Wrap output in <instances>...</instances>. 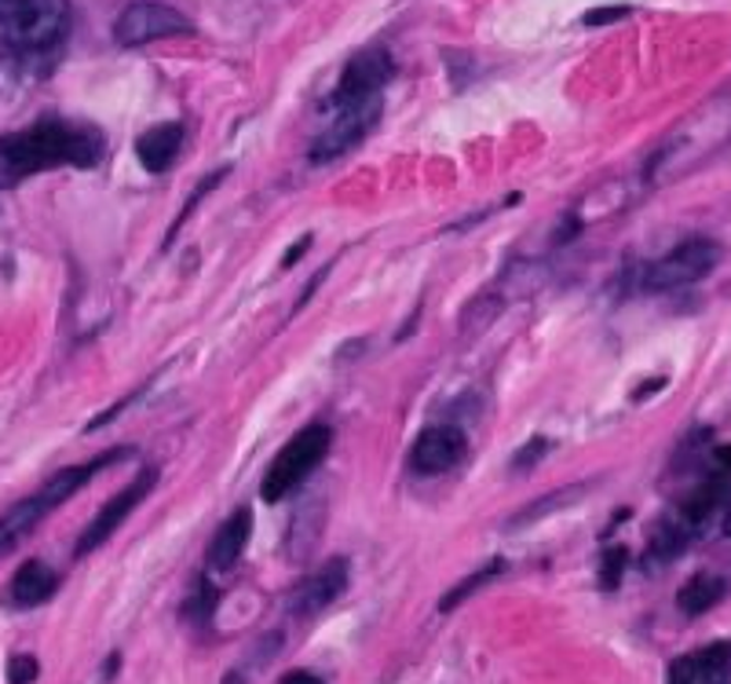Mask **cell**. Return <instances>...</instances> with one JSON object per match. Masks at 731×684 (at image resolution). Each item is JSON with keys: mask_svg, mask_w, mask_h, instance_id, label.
<instances>
[{"mask_svg": "<svg viewBox=\"0 0 731 684\" xmlns=\"http://www.w3.org/2000/svg\"><path fill=\"white\" fill-rule=\"evenodd\" d=\"M107 151V140L88 125H70L59 118H44L37 125L0 136V184H22V179L77 165L96 169Z\"/></svg>", "mask_w": 731, "mask_h": 684, "instance_id": "cell-1", "label": "cell"}, {"mask_svg": "<svg viewBox=\"0 0 731 684\" xmlns=\"http://www.w3.org/2000/svg\"><path fill=\"white\" fill-rule=\"evenodd\" d=\"M125 454H129V446H114V451L99 454L96 462L63 468V473H55L48 484L37 490V495H30V498H22L19 506H11L4 516H0V556L11 553V549H15L30 531H37V527L48 520L63 501H70L77 490L88 484V479H92L96 473H103V468H110L114 462H121Z\"/></svg>", "mask_w": 731, "mask_h": 684, "instance_id": "cell-2", "label": "cell"}, {"mask_svg": "<svg viewBox=\"0 0 731 684\" xmlns=\"http://www.w3.org/2000/svg\"><path fill=\"white\" fill-rule=\"evenodd\" d=\"M70 0H0V44L22 55L52 52L70 33Z\"/></svg>", "mask_w": 731, "mask_h": 684, "instance_id": "cell-3", "label": "cell"}, {"mask_svg": "<svg viewBox=\"0 0 731 684\" xmlns=\"http://www.w3.org/2000/svg\"><path fill=\"white\" fill-rule=\"evenodd\" d=\"M330 443H333V432L325 429V424H308V429H300L292 440L278 451V457L267 468L264 484H261V495L264 501H278L286 498L292 487H300L303 479H308L319 462L325 454H330Z\"/></svg>", "mask_w": 731, "mask_h": 684, "instance_id": "cell-4", "label": "cell"}, {"mask_svg": "<svg viewBox=\"0 0 731 684\" xmlns=\"http://www.w3.org/2000/svg\"><path fill=\"white\" fill-rule=\"evenodd\" d=\"M721 261V245L706 242V239H691L677 245L673 253H666L662 261H655L644 272V289L658 294V289H680L706 278Z\"/></svg>", "mask_w": 731, "mask_h": 684, "instance_id": "cell-5", "label": "cell"}, {"mask_svg": "<svg viewBox=\"0 0 731 684\" xmlns=\"http://www.w3.org/2000/svg\"><path fill=\"white\" fill-rule=\"evenodd\" d=\"M184 33H190V19L179 15L176 8L157 4V0H136L114 22V41L121 48H143L151 41L184 37Z\"/></svg>", "mask_w": 731, "mask_h": 684, "instance_id": "cell-6", "label": "cell"}, {"mask_svg": "<svg viewBox=\"0 0 731 684\" xmlns=\"http://www.w3.org/2000/svg\"><path fill=\"white\" fill-rule=\"evenodd\" d=\"M377 118H380V99H369V103H355V107H336V118L314 136L308 158L314 165L344 158L347 151H355L358 143L369 136Z\"/></svg>", "mask_w": 731, "mask_h": 684, "instance_id": "cell-7", "label": "cell"}, {"mask_svg": "<svg viewBox=\"0 0 731 684\" xmlns=\"http://www.w3.org/2000/svg\"><path fill=\"white\" fill-rule=\"evenodd\" d=\"M391 81V59L388 52L380 48H366L358 52L352 63L344 66L341 85L333 92V110L336 107H355V103H369V99H380V88Z\"/></svg>", "mask_w": 731, "mask_h": 684, "instance_id": "cell-8", "label": "cell"}, {"mask_svg": "<svg viewBox=\"0 0 731 684\" xmlns=\"http://www.w3.org/2000/svg\"><path fill=\"white\" fill-rule=\"evenodd\" d=\"M154 479H157V473H154V468H146V473L136 479V484L125 487V490H121V495L110 498L107 506L92 516V523L85 527V534L77 538V549H74V553H77V556H88V553H96L99 545H107V542H110V534H114L118 527L125 523V516H132V509H136L140 501H143L146 495H151Z\"/></svg>", "mask_w": 731, "mask_h": 684, "instance_id": "cell-9", "label": "cell"}, {"mask_svg": "<svg viewBox=\"0 0 731 684\" xmlns=\"http://www.w3.org/2000/svg\"><path fill=\"white\" fill-rule=\"evenodd\" d=\"M465 451H468V440L457 424H432V429H424L418 440H413L410 465L413 473L421 476H443L465 457Z\"/></svg>", "mask_w": 731, "mask_h": 684, "instance_id": "cell-10", "label": "cell"}, {"mask_svg": "<svg viewBox=\"0 0 731 684\" xmlns=\"http://www.w3.org/2000/svg\"><path fill=\"white\" fill-rule=\"evenodd\" d=\"M347 571H352V567H347L344 556L325 560V564L314 571V575H308L297 589H292L289 611L303 619V615H314V611L330 608V604L347 589Z\"/></svg>", "mask_w": 731, "mask_h": 684, "instance_id": "cell-11", "label": "cell"}, {"mask_svg": "<svg viewBox=\"0 0 731 684\" xmlns=\"http://www.w3.org/2000/svg\"><path fill=\"white\" fill-rule=\"evenodd\" d=\"M55 589H59V575H55L44 560H26V564H22L8 582L4 604L8 608H15V611H30L48 597H55Z\"/></svg>", "mask_w": 731, "mask_h": 684, "instance_id": "cell-12", "label": "cell"}, {"mask_svg": "<svg viewBox=\"0 0 731 684\" xmlns=\"http://www.w3.org/2000/svg\"><path fill=\"white\" fill-rule=\"evenodd\" d=\"M253 534V512L250 509H234L228 520L217 527L209 542V567L212 571H231L242 560L245 545H250Z\"/></svg>", "mask_w": 731, "mask_h": 684, "instance_id": "cell-13", "label": "cell"}, {"mask_svg": "<svg viewBox=\"0 0 731 684\" xmlns=\"http://www.w3.org/2000/svg\"><path fill=\"white\" fill-rule=\"evenodd\" d=\"M179 147H184V125H176V121L146 129L136 140V154L146 173H165L179 158Z\"/></svg>", "mask_w": 731, "mask_h": 684, "instance_id": "cell-14", "label": "cell"}, {"mask_svg": "<svg viewBox=\"0 0 731 684\" xmlns=\"http://www.w3.org/2000/svg\"><path fill=\"white\" fill-rule=\"evenodd\" d=\"M724 578L721 575H710V571H699V575H691L688 582L680 586L677 593V608L684 615H706L710 608H717V604L724 600Z\"/></svg>", "mask_w": 731, "mask_h": 684, "instance_id": "cell-15", "label": "cell"}, {"mask_svg": "<svg viewBox=\"0 0 731 684\" xmlns=\"http://www.w3.org/2000/svg\"><path fill=\"white\" fill-rule=\"evenodd\" d=\"M721 498H724V484H702V487H695L691 495H688V501L680 506L677 523L695 538L706 523H710V516L717 512V506H721Z\"/></svg>", "mask_w": 731, "mask_h": 684, "instance_id": "cell-16", "label": "cell"}, {"mask_svg": "<svg viewBox=\"0 0 731 684\" xmlns=\"http://www.w3.org/2000/svg\"><path fill=\"white\" fill-rule=\"evenodd\" d=\"M501 571H505V560H494V564H487L483 571H476V575H468L465 582H461V586H454L443 600H439V611H454L457 604H465V600L472 597V593H476L479 586H487V582H494V578L501 575Z\"/></svg>", "mask_w": 731, "mask_h": 684, "instance_id": "cell-17", "label": "cell"}, {"mask_svg": "<svg viewBox=\"0 0 731 684\" xmlns=\"http://www.w3.org/2000/svg\"><path fill=\"white\" fill-rule=\"evenodd\" d=\"M629 567V549L622 545H611L603 553V564H600V586L603 589H618V582H622V571Z\"/></svg>", "mask_w": 731, "mask_h": 684, "instance_id": "cell-18", "label": "cell"}, {"mask_svg": "<svg viewBox=\"0 0 731 684\" xmlns=\"http://www.w3.org/2000/svg\"><path fill=\"white\" fill-rule=\"evenodd\" d=\"M702 681H706V674H702L699 655H680V659H673V666H669V684H702Z\"/></svg>", "mask_w": 731, "mask_h": 684, "instance_id": "cell-19", "label": "cell"}, {"mask_svg": "<svg viewBox=\"0 0 731 684\" xmlns=\"http://www.w3.org/2000/svg\"><path fill=\"white\" fill-rule=\"evenodd\" d=\"M37 674H41V666H37V659H33V655H11L8 684H33V681H37Z\"/></svg>", "mask_w": 731, "mask_h": 684, "instance_id": "cell-20", "label": "cell"}, {"mask_svg": "<svg viewBox=\"0 0 731 684\" xmlns=\"http://www.w3.org/2000/svg\"><path fill=\"white\" fill-rule=\"evenodd\" d=\"M545 451H549V443L542 440V435H534V440L516 454V468H531L538 462V454H545Z\"/></svg>", "mask_w": 731, "mask_h": 684, "instance_id": "cell-21", "label": "cell"}, {"mask_svg": "<svg viewBox=\"0 0 731 684\" xmlns=\"http://www.w3.org/2000/svg\"><path fill=\"white\" fill-rule=\"evenodd\" d=\"M629 8H603V11H589L585 15V26H603V22H614V19H625Z\"/></svg>", "mask_w": 731, "mask_h": 684, "instance_id": "cell-22", "label": "cell"}, {"mask_svg": "<svg viewBox=\"0 0 731 684\" xmlns=\"http://www.w3.org/2000/svg\"><path fill=\"white\" fill-rule=\"evenodd\" d=\"M710 457H713V468H717V473H724V476H731V443H724V446H717V451H713Z\"/></svg>", "mask_w": 731, "mask_h": 684, "instance_id": "cell-23", "label": "cell"}, {"mask_svg": "<svg viewBox=\"0 0 731 684\" xmlns=\"http://www.w3.org/2000/svg\"><path fill=\"white\" fill-rule=\"evenodd\" d=\"M308 245H311V234H308V239H300L297 245H292V250L286 253V261H283V267H292V264H297V261H300V256H303V250H308Z\"/></svg>", "mask_w": 731, "mask_h": 684, "instance_id": "cell-24", "label": "cell"}, {"mask_svg": "<svg viewBox=\"0 0 731 684\" xmlns=\"http://www.w3.org/2000/svg\"><path fill=\"white\" fill-rule=\"evenodd\" d=\"M283 684H322L314 674H308V670H292V674L283 677Z\"/></svg>", "mask_w": 731, "mask_h": 684, "instance_id": "cell-25", "label": "cell"}, {"mask_svg": "<svg viewBox=\"0 0 731 684\" xmlns=\"http://www.w3.org/2000/svg\"><path fill=\"white\" fill-rule=\"evenodd\" d=\"M724 534L731 538V506L724 509Z\"/></svg>", "mask_w": 731, "mask_h": 684, "instance_id": "cell-26", "label": "cell"}, {"mask_svg": "<svg viewBox=\"0 0 731 684\" xmlns=\"http://www.w3.org/2000/svg\"><path fill=\"white\" fill-rule=\"evenodd\" d=\"M706 684H728V681H706Z\"/></svg>", "mask_w": 731, "mask_h": 684, "instance_id": "cell-27", "label": "cell"}]
</instances>
